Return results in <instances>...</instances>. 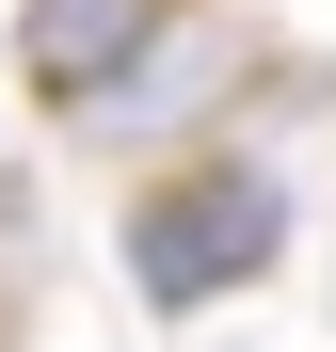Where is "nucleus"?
<instances>
[{
  "label": "nucleus",
  "instance_id": "nucleus-1",
  "mask_svg": "<svg viewBox=\"0 0 336 352\" xmlns=\"http://www.w3.org/2000/svg\"><path fill=\"white\" fill-rule=\"evenodd\" d=\"M289 256V176L272 160H240V144H208V160H177V176H144L128 192V272H144V305H224L240 272H272Z\"/></svg>",
  "mask_w": 336,
  "mask_h": 352
},
{
  "label": "nucleus",
  "instance_id": "nucleus-2",
  "mask_svg": "<svg viewBox=\"0 0 336 352\" xmlns=\"http://www.w3.org/2000/svg\"><path fill=\"white\" fill-rule=\"evenodd\" d=\"M160 32H177V0H16V80H32V112L96 129V112L144 80Z\"/></svg>",
  "mask_w": 336,
  "mask_h": 352
},
{
  "label": "nucleus",
  "instance_id": "nucleus-3",
  "mask_svg": "<svg viewBox=\"0 0 336 352\" xmlns=\"http://www.w3.org/2000/svg\"><path fill=\"white\" fill-rule=\"evenodd\" d=\"M208 65H224V48H208V32L177 16V32H160V48H144V80H128V96H112V112H96V129H112V144H128V129H160V112H192V96H208Z\"/></svg>",
  "mask_w": 336,
  "mask_h": 352
}]
</instances>
